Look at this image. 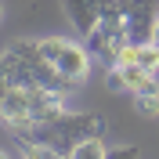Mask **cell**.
Returning <instances> with one entry per match:
<instances>
[{
	"label": "cell",
	"instance_id": "cell-1",
	"mask_svg": "<svg viewBox=\"0 0 159 159\" xmlns=\"http://www.w3.org/2000/svg\"><path fill=\"white\" fill-rule=\"evenodd\" d=\"M36 47L69 83H76V87L87 83V76H90V47H83L76 40H65V36H43V40H36Z\"/></svg>",
	"mask_w": 159,
	"mask_h": 159
},
{
	"label": "cell",
	"instance_id": "cell-2",
	"mask_svg": "<svg viewBox=\"0 0 159 159\" xmlns=\"http://www.w3.org/2000/svg\"><path fill=\"white\" fill-rule=\"evenodd\" d=\"M61 7L80 36H90L101 18H127V0H61Z\"/></svg>",
	"mask_w": 159,
	"mask_h": 159
},
{
	"label": "cell",
	"instance_id": "cell-3",
	"mask_svg": "<svg viewBox=\"0 0 159 159\" xmlns=\"http://www.w3.org/2000/svg\"><path fill=\"white\" fill-rule=\"evenodd\" d=\"M130 40V22L127 18H101L94 25V33L87 36V47L90 54H98L105 65H116V54L119 47Z\"/></svg>",
	"mask_w": 159,
	"mask_h": 159
},
{
	"label": "cell",
	"instance_id": "cell-4",
	"mask_svg": "<svg viewBox=\"0 0 159 159\" xmlns=\"http://www.w3.org/2000/svg\"><path fill=\"white\" fill-rule=\"evenodd\" d=\"M127 22H130V40H152L159 25V0H127Z\"/></svg>",
	"mask_w": 159,
	"mask_h": 159
},
{
	"label": "cell",
	"instance_id": "cell-5",
	"mask_svg": "<svg viewBox=\"0 0 159 159\" xmlns=\"http://www.w3.org/2000/svg\"><path fill=\"white\" fill-rule=\"evenodd\" d=\"M33 116V98L25 87H15V83H7V80H0V119L4 123H18V119Z\"/></svg>",
	"mask_w": 159,
	"mask_h": 159
},
{
	"label": "cell",
	"instance_id": "cell-6",
	"mask_svg": "<svg viewBox=\"0 0 159 159\" xmlns=\"http://www.w3.org/2000/svg\"><path fill=\"white\" fill-rule=\"evenodd\" d=\"M119 72H123V87H127V94H145V90H159L156 72L141 69V65H119Z\"/></svg>",
	"mask_w": 159,
	"mask_h": 159
},
{
	"label": "cell",
	"instance_id": "cell-7",
	"mask_svg": "<svg viewBox=\"0 0 159 159\" xmlns=\"http://www.w3.org/2000/svg\"><path fill=\"white\" fill-rule=\"evenodd\" d=\"M105 156H109V148H105L101 138H87V141H80L76 148L69 152V159H105Z\"/></svg>",
	"mask_w": 159,
	"mask_h": 159
},
{
	"label": "cell",
	"instance_id": "cell-8",
	"mask_svg": "<svg viewBox=\"0 0 159 159\" xmlns=\"http://www.w3.org/2000/svg\"><path fill=\"white\" fill-rule=\"evenodd\" d=\"M134 109L141 119H159V90H145V94H134Z\"/></svg>",
	"mask_w": 159,
	"mask_h": 159
},
{
	"label": "cell",
	"instance_id": "cell-9",
	"mask_svg": "<svg viewBox=\"0 0 159 159\" xmlns=\"http://www.w3.org/2000/svg\"><path fill=\"white\" fill-rule=\"evenodd\" d=\"M138 65L148 72H159V43L156 40H141L138 43Z\"/></svg>",
	"mask_w": 159,
	"mask_h": 159
},
{
	"label": "cell",
	"instance_id": "cell-10",
	"mask_svg": "<svg viewBox=\"0 0 159 159\" xmlns=\"http://www.w3.org/2000/svg\"><path fill=\"white\" fill-rule=\"evenodd\" d=\"M22 159H65V156L47 145H22Z\"/></svg>",
	"mask_w": 159,
	"mask_h": 159
},
{
	"label": "cell",
	"instance_id": "cell-11",
	"mask_svg": "<svg viewBox=\"0 0 159 159\" xmlns=\"http://www.w3.org/2000/svg\"><path fill=\"white\" fill-rule=\"evenodd\" d=\"M105 87H109L112 94H127V87H123V72H119V65H109V69H105Z\"/></svg>",
	"mask_w": 159,
	"mask_h": 159
},
{
	"label": "cell",
	"instance_id": "cell-12",
	"mask_svg": "<svg viewBox=\"0 0 159 159\" xmlns=\"http://www.w3.org/2000/svg\"><path fill=\"white\" fill-rule=\"evenodd\" d=\"M105 159H141V152H138V145H116V148H109Z\"/></svg>",
	"mask_w": 159,
	"mask_h": 159
},
{
	"label": "cell",
	"instance_id": "cell-13",
	"mask_svg": "<svg viewBox=\"0 0 159 159\" xmlns=\"http://www.w3.org/2000/svg\"><path fill=\"white\" fill-rule=\"evenodd\" d=\"M0 159H11V156H7V152H4V148H0Z\"/></svg>",
	"mask_w": 159,
	"mask_h": 159
},
{
	"label": "cell",
	"instance_id": "cell-14",
	"mask_svg": "<svg viewBox=\"0 0 159 159\" xmlns=\"http://www.w3.org/2000/svg\"><path fill=\"white\" fill-rule=\"evenodd\" d=\"M0 22H4V4H0Z\"/></svg>",
	"mask_w": 159,
	"mask_h": 159
},
{
	"label": "cell",
	"instance_id": "cell-15",
	"mask_svg": "<svg viewBox=\"0 0 159 159\" xmlns=\"http://www.w3.org/2000/svg\"><path fill=\"white\" fill-rule=\"evenodd\" d=\"M152 40H156V43H159V33H156V36H152Z\"/></svg>",
	"mask_w": 159,
	"mask_h": 159
},
{
	"label": "cell",
	"instance_id": "cell-16",
	"mask_svg": "<svg viewBox=\"0 0 159 159\" xmlns=\"http://www.w3.org/2000/svg\"><path fill=\"white\" fill-rule=\"evenodd\" d=\"M156 33H159V25H156Z\"/></svg>",
	"mask_w": 159,
	"mask_h": 159
}]
</instances>
